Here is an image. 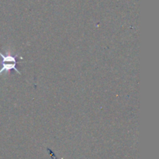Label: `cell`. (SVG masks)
<instances>
[{"mask_svg": "<svg viewBox=\"0 0 159 159\" xmlns=\"http://www.w3.org/2000/svg\"><path fill=\"white\" fill-rule=\"evenodd\" d=\"M0 57H2V67L0 69V75L2 73H7L11 70H14L16 71L19 75L20 74V71L17 69V55L14 56L12 55L9 53H7L6 54H3L0 52Z\"/></svg>", "mask_w": 159, "mask_h": 159, "instance_id": "obj_1", "label": "cell"}]
</instances>
